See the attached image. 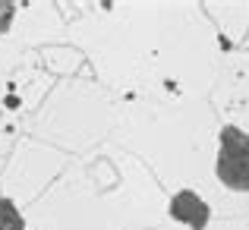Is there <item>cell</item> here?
Returning a JSON list of instances; mask_svg holds the SVG:
<instances>
[{
    "label": "cell",
    "mask_w": 249,
    "mask_h": 230,
    "mask_svg": "<svg viewBox=\"0 0 249 230\" xmlns=\"http://www.w3.org/2000/svg\"><path fill=\"white\" fill-rule=\"evenodd\" d=\"M218 180L227 189L249 193V136L237 126H224L218 136Z\"/></svg>",
    "instance_id": "1"
},
{
    "label": "cell",
    "mask_w": 249,
    "mask_h": 230,
    "mask_svg": "<svg viewBox=\"0 0 249 230\" xmlns=\"http://www.w3.org/2000/svg\"><path fill=\"white\" fill-rule=\"evenodd\" d=\"M0 230H25V221L16 212L13 199H0Z\"/></svg>",
    "instance_id": "3"
},
{
    "label": "cell",
    "mask_w": 249,
    "mask_h": 230,
    "mask_svg": "<svg viewBox=\"0 0 249 230\" xmlns=\"http://www.w3.org/2000/svg\"><path fill=\"white\" fill-rule=\"evenodd\" d=\"M170 218L174 221H183L189 230H205L208 227V218H212V208L193 193V189H183L170 199Z\"/></svg>",
    "instance_id": "2"
}]
</instances>
